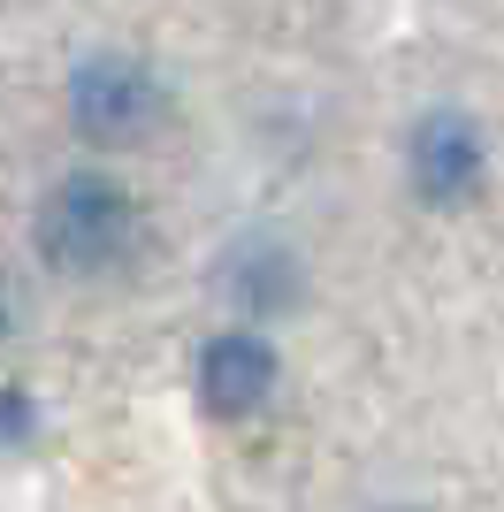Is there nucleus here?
<instances>
[{
	"instance_id": "f257e3e1",
	"label": "nucleus",
	"mask_w": 504,
	"mask_h": 512,
	"mask_svg": "<svg viewBox=\"0 0 504 512\" xmlns=\"http://www.w3.org/2000/svg\"><path fill=\"white\" fill-rule=\"evenodd\" d=\"M138 230H146L138 199L100 169L62 176L39 199V214H31V245H39V260L54 276H107V268H123L138 253Z\"/></svg>"
},
{
	"instance_id": "f03ea898",
	"label": "nucleus",
	"mask_w": 504,
	"mask_h": 512,
	"mask_svg": "<svg viewBox=\"0 0 504 512\" xmlns=\"http://www.w3.org/2000/svg\"><path fill=\"white\" fill-rule=\"evenodd\" d=\"M168 115V85L138 54H84L69 69V123L92 146H138Z\"/></svg>"
},
{
	"instance_id": "7ed1b4c3",
	"label": "nucleus",
	"mask_w": 504,
	"mask_h": 512,
	"mask_svg": "<svg viewBox=\"0 0 504 512\" xmlns=\"http://www.w3.org/2000/svg\"><path fill=\"white\" fill-rule=\"evenodd\" d=\"M482 176H489V146L474 130V115L428 107L413 123V138H405V184H413V199L420 207H466L482 192Z\"/></svg>"
},
{
	"instance_id": "20e7f679",
	"label": "nucleus",
	"mask_w": 504,
	"mask_h": 512,
	"mask_svg": "<svg viewBox=\"0 0 504 512\" xmlns=\"http://www.w3.org/2000/svg\"><path fill=\"white\" fill-rule=\"evenodd\" d=\"M275 375H283V360H275V344L260 337V329H222V337L199 344V406L214 413V421H252V413L275 398Z\"/></svg>"
},
{
	"instance_id": "39448f33",
	"label": "nucleus",
	"mask_w": 504,
	"mask_h": 512,
	"mask_svg": "<svg viewBox=\"0 0 504 512\" xmlns=\"http://www.w3.org/2000/svg\"><path fill=\"white\" fill-rule=\"evenodd\" d=\"M230 299L245 306L252 321L291 314V306L306 299V268H298V253H283V245H252V253L230 268Z\"/></svg>"
},
{
	"instance_id": "423d86ee",
	"label": "nucleus",
	"mask_w": 504,
	"mask_h": 512,
	"mask_svg": "<svg viewBox=\"0 0 504 512\" xmlns=\"http://www.w3.org/2000/svg\"><path fill=\"white\" fill-rule=\"evenodd\" d=\"M39 436V406L23 398V390H0V444L16 451V444H31Z\"/></svg>"
},
{
	"instance_id": "0eeeda50",
	"label": "nucleus",
	"mask_w": 504,
	"mask_h": 512,
	"mask_svg": "<svg viewBox=\"0 0 504 512\" xmlns=\"http://www.w3.org/2000/svg\"><path fill=\"white\" fill-rule=\"evenodd\" d=\"M8 321H16V306H8V291H0V337H8Z\"/></svg>"
}]
</instances>
